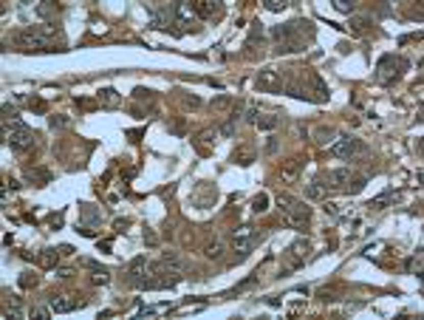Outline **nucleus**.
I'll return each instance as SVG.
<instances>
[{"mask_svg":"<svg viewBox=\"0 0 424 320\" xmlns=\"http://www.w3.org/2000/svg\"><path fill=\"white\" fill-rule=\"evenodd\" d=\"M277 204H280V210H283V218H286L289 227L305 230V224H309V218H311V207L309 204L300 201V198H294V196H289V193H280Z\"/></svg>","mask_w":424,"mask_h":320,"instance_id":"nucleus-1","label":"nucleus"},{"mask_svg":"<svg viewBox=\"0 0 424 320\" xmlns=\"http://www.w3.org/2000/svg\"><path fill=\"white\" fill-rule=\"evenodd\" d=\"M3 136H6V142L12 145L14 150H29V148H34V133H31V128H26L20 119H12V122L6 119Z\"/></svg>","mask_w":424,"mask_h":320,"instance_id":"nucleus-2","label":"nucleus"},{"mask_svg":"<svg viewBox=\"0 0 424 320\" xmlns=\"http://www.w3.org/2000/svg\"><path fill=\"white\" fill-rule=\"evenodd\" d=\"M261 238H263V235H261V233H254L252 227H246V224H243V227H238L235 233H232V249L238 253V261L246 258V255L252 253L254 246L261 244Z\"/></svg>","mask_w":424,"mask_h":320,"instance_id":"nucleus-3","label":"nucleus"},{"mask_svg":"<svg viewBox=\"0 0 424 320\" xmlns=\"http://www.w3.org/2000/svg\"><path fill=\"white\" fill-rule=\"evenodd\" d=\"M331 153L342 162H354L359 153H365V142L357 139V136H339V139L331 142Z\"/></svg>","mask_w":424,"mask_h":320,"instance_id":"nucleus-4","label":"nucleus"},{"mask_svg":"<svg viewBox=\"0 0 424 320\" xmlns=\"http://www.w3.org/2000/svg\"><path fill=\"white\" fill-rule=\"evenodd\" d=\"M399 68H407V62L396 54H385L379 60V65H376V71H379L376 77H379V82H390V80L399 77Z\"/></svg>","mask_w":424,"mask_h":320,"instance_id":"nucleus-5","label":"nucleus"},{"mask_svg":"<svg viewBox=\"0 0 424 320\" xmlns=\"http://www.w3.org/2000/svg\"><path fill=\"white\" fill-rule=\"evenodd\" d=\"M49 306H51V312H57V314H68V312H74V309L88 306V298H74V295H51V298H49Z\"/></svg>","mask_w":424,"mask_h":320,"instance_id":"nucleus-6","label":"nucleus"},{"mask_svg":"<svg viewBox=\"0 0 424 320\" xmlns=\"http://www.w3.org/2000/svg\"><path fill=\"white\" fill-rule=\"evenodd\" d=\"M283 85H286L283 77H280V71H274V68H261L257 77H254V88H257V91H280Z\"/></svg>","mask_w":424,"mask_h":320,"instance_id":"nucleus-7","label":"nucleus"},{"mask_svg":"<svg viewBox=\"0 0 424 320\" xmlns=\"http://www.w3.org/2000/svg\"><path fill=\"white\" fill-rule=\"evenodd\" d=\"M322 181H325L331 190H348V187H351V181H354V170H351V167H337V170L325 173V176H322Z\"/></svg>","mask_w":424,"mask_h":320,"instance_id":"nucleus-8","label":"nucleus"},{"mask_svg":"<svg viewBox=\"0 0 424 320\" xmlns=\"http://www.w3.org/2000/svg\"><path fill=\"white\" fill-rule=\"evenodd\" d=\"M305 80H309V85H311V91H309L311 102H328V99H331L328 85L322 82V77L317 74V71H309V74H305Z\"/></svg>","mask_w":424,"mask_h":320,"instance_id":"nucleus-9","label":"nucleus"},{"mask_svg":"<svg viewBox=\"0 0 424 320\" xmlns=\"http://www.w3.org/2000/svg\"><path fill=\"white\" fill-rule=\"evenodd\" d=\"M215 198H218V190H215V185H198V190L193 193V207L209 210L212 204H215Z\"/></svg>","mask_w":424,"mask_h":320,"instance_id":"nucleus-10","label":"nucleus"},{"mask_svg":"<svg viewBox=\"0 0 424 320\" xmlns=\"http://www.w3.org/2000/svg\"><path fill=\"white\" fill-rule=\"evenodd\" d=\"M145 272H147V258H145V255H136V258L127 264V281L139 289V283H142V278H145Z\"/></svg>","mask_w":424,"mask_h":320,"instance_id":"nucleus-11","label":"nucleus"},{"mask_svg":"<svg viewBox=\"0 0 424 320\" xmlns=\"http://www.w3.org/2000/svg\"><path fill=\"white\" fill-rule=\"evenodd\" d=\"M161 264L167 266V269H173V272H184V269H187V261H184V255L176 253V249H167V253H161Z\"/></svg>","mask_w":424,"mask_h":320,"instance_id":"nucleus-12","label":"nucleus"},{"mask_svg":"<svg viewBox=\"0 0 424 320\" xmlns=\"http://www.w3.org/2000/svg\"><path fill=\"white\" fill-rule=\"evenodd\" d=\"M331 193H334V190H331V187H328L322 179H314L309 187H305V196L314 198V201H325V198L331 196Z\"/></svg>","mask_w":424,"mask_h":320,"instance_id":"nucleus-13","label":"nucleus"},{"mask_svg":"<svg viewBox=\"0 0 424 320\" xmlns=\"http://www.w3.org/2000/svg\"><path fill=\"white\" fill-rule=\"evenodd\" d=\"M60 255H62L60 249H51V246H49V249H42V253L37 255V264H40L42 269H54L57 261H60Z\"/></svg>","mask_w":424,"mask_h":320,"instance_id":"nucleus-14","label":"nucleus"},{"mask_svg":"<svg viewBox=\"0 0 424 320\" xmlns=\"http://www.w3.org/2000/svg\"><path fill=\"white\" fill-rule=\"evenodd\" d=\"M193 12H198L201 17H212V14L221 12V3L218 0H198V3L193 6Z\"/></svg>","mask_w":424,"mask_h":320,"instance_id":"nucleus-15","label":"nucleus"},{"mask_svg":"<svg viewBox=\"0 0 424 320\" xmlns=\"http://www.w3.org/2000/svg\"><path fill=\"white\" fill-rule=\"evenodd\" d=\"M393 201H396V193H393V190H388V193H382V196L370 198V201H368V210H373V213H379V210L390 207V204H393Z\"/></svg>","mask_w":424,"mask_h":320,"instance_id":"nucleus-16","label":"nucleus"},{"mask_svg":"<svg viewBox=\"0 0 424 320\" xmlns=\"http://www.w3.org/2000/svg\"><path fill=\"white\" fill-rule=\"evenodd\" d=\"M85 266L93 272V283H108L110 281V269L102 264H97V261H85Z\"/></svg>","mask_w":424,"mask_h":320,"instance_id":"nucleus-17","label":"nucleus"},{"mask_svg":"<svg viewBox=\"0 0 424 320\" xmlns=\"http://www.w3.org/2000/svg\"><path fill=\"white\" fill-rule=\"evenodd\" d=\"M99 221H102V213L97 207H91V204H82V224L85 227H97Z\"/></svg>","mask_w":424,"mask_h":320,"instance_id":"nucleus-18","label":"nucleus"},{"mask_svg":"<svg viewBox=\"0 0 424 320\" xmlns=\"http://www.w3.org/2000/svg\"><path fill=\"white\" fill-rule=\"evenodd\" d=\"M254 125H257L261 130H274L280 125V113H257Z\"/></svg>","mask_w":424,"mask_h":320,"instance_id":"nucleus-19","label":"nucleus"},{"mask_svg":"<svg viewBox=\"0 0 424 320\" xmlns=\"http://www.w3.org/2000/svg\"><path fill=\"white\" fill-rule=\"evenodd\" d=\"M204 255H206V258H209V261H218L221 255H224V241H221V238L209 241V244L204 246Z\"/></svg>","mask_w":424,"mask_h":320,"instance_id":"nucleus-20","label":"nucleus"},{"mask_svg":"<svg viewBox=\"0 0 424 320\" xmlns=\"http://www.w3.org/2000/svg\"><path fill=\"white\" fill-rule=\"evenodd\" d=\"M99 102L108 105V108H116V105L122 102V97L113 91V88H102V91H99Z\"/></svg>","mask_w":424,"mask_h":320,"instance_id":"nucleus-21","label":"nucleus"},{"mask_svg":"<svg viewBox=\"0 0 424 320\" xmlns=\"http://www.w3.org/2000/svg\"><path fill=\"white\" fill-rule=\"evenodd\" d=\"M26 176H29L31 181H40V185H49V181H51V173L45 170V167H34V170L29 167V170H26Z\"/></svg>","mask_w":424,"mask_h":320,"instance_id":"nucleus-22","label":"nucleus"},{"mask_svg":"<svg viewBox=\"0 0 424 320\" xmlns=\"http://www.w3.org/2000/svg\"><path fill=\"white\" fill-rule=\"evenodd\" d=\"M297 173H300V159H289V162L283 165V179H286V181H294Z\"/></svg>","mask_w":424,"mask_h":320,"instance_id":"nucleus-23","label":"nucleus"},{"mask_svg":"<svg viewBox=\"0 0 424 320\" xmlns=\"http://www.w3.org/2000/svg\"><path fill=\"white\" fill-rule=\"evenodd\" d=\"M232 159H235L238 165H252V162H254V150L252 148H238Z\"/></svg>","mask_w":424,"mask_h":320,"instance_id":"nucleus-24","label":"nucleus"},{"mask_svg":"<svg viewBox=\"0 0 424 320\" xmlns=\"http://www.w3.org/2000/svg\"><path fill=\"white\" fill-rule=\"evenodd\" d=\"M263 40V26L261 23H252V31H249V40H246V49H252L254 43Z\"/></svg>","mask_w":424,"mask_h":320,"instance_id":"nucleus-25","label":"nucleus"},{"mask_svg":"<svg viewBox=\"0 0 424 320\" xmlns=\"http://www.w3.org/2000/svg\"><path fill=\"white\" fill-rule=\"evenodd\" d=\"M269 210V196L266 193H261V196L252 198V213H266Z\"/></svg>","mask_w":424,"mask_h":320,"instance_id":"nucleus-26","label":"nucleus"},{"mask_svg":"<svg viewBox=\"0 0 424 320\" xmlns=\"http://www.w3.org/2000/svg\"><path fill=\"white\" fill-rule=\"evenodd\" d=\"M334 136H337L334 128H317V142H322V145H331Z\"/></svg>","mask_w":424,"mask_h":320,"instance_id":"nucleus-27","label":"nucleus"},{"mask_svg":"<svg viewBox=\"0 0 424 320\" xmlns=\"http://www.w3.org/2000/svg\"><path fill=\"white\" fill-rule=\"evenodd\" d=\"M334 9H337V12H348L351 14L354 9H357V3H354V0H334Z\"/></svg>","mask_w":424,"mask_h":320,"instance_id":"nucleus-28","label":"nucleus"},{"mask_svg":"<svg viewBox=\"0 0 424 320\" xmlns=\"http://www.w3.org/2000/svg\"><path fill=\"white\" fill-rule=\"evenodd\" d=\"M229 105H232V99L226 97V94H221V97L212 99V108H215V111H224V108H229Z\"/></svg>","mask_w":424,"mask_h":320,"instance_id":"nucleus-29","label":"nucleus"},{"mask_svg":"<svg viewBox=\"0 0 424 320\" xmlns=\"http://www.w3.org/2000/svg\"><path fill=\"white\" fill-rule=\"evenodd\" d=\"M49 125L51 128H68V125H71V117H49Z\"/></svg>","mask_w":424,"mask_h":320,"instance_id":"nucleus-30","label":"nucleus"},{"mask_svg":"<svg viewBox=\"0 0 424 320\" xmlns=\"http://www.w3.org/2000/svg\"><path fill=\"white\" fill-rule=\"evenodd\" d=\"M289 6V0H266V9L269 12H283Z\"/></svg>","mask_w":424,"mask_h":320,"instance_id":"nucleus-31","label":"nucleus"},{"mask_svg":"<svg viewBox=\"0 0 424 320\" xmlns=\"http://www.w3.org/2000/svg\"><path fill=\"white\" fill-rule=\"evenodd\" d=\"M407 272H416V275L421 272V253H416V258L407 261Z\"/></svg>","mask_w":424,"mask_h":320,"instance_id":"nucleus-32","label":"nucleus"},{"mask_svg":"<svg viewBox=\"0 0 424 320\" xmlns=\"http://www.w3.org/2000/svg\"><path fill=\"white\" fill-rule=\"evenodd\" d=\"M54 12L57 9L51 6V3H40V6H37V14H40V17H54Z\"/></svg>","mask_w":424,"mask_h":320,"instance_id":"nucleus-33","label":"nucleus"},{"mask_svg":"<svg viewBox=\"0 0 424 320\" xmlns=\"http://www.w3.org/2000/svg\"><path fill=\"white\" fill-rule=\"evenodd\" d=\"M34 281H37V278L31 275V272H23V275H20V286H23V289H29V286H34Z\"/></svg>","mask_w":424,"mask_h":320,"instance_id":"nucleus-34","label":"nucleus"},{"mask_svg":"<svg viewBox=\"0 0 424 320\" xmlns=\"http://www.w3.org/2000/svg\"><path fill=\"white\" fill-rule=\"evenodd\" d=\"M51 314V306L49 309H42V306H37V309H31V317H37V320H45Z\"/></svg>","mask_w":424,"mask_h":320,"instance_id":"nucleus-35","label":"nucleus"},{"mask_svg":"<svg viewBox=\"0 0 424 320\" xmlns=\"http://www.w3.org/2000/svg\"><path fill=\"white\" fill-rule=\"evenodd\" d=\"M215 136H218V130H204V133H201V145H212Z\"/></svg>","mask_w":424,"mask_h":320,"instance_id":"nucleus-36","label":"nucleus"},{"mask_svg":"<svg viewBox=\"0 0 424 320\" xmlns=\"http://www.w3.org/2000/svg\"><path fill=\"white\" fill-rule=\"evenodd\" d=\"M181 102H184V108H201V99L198 97H184Z\"/></svg>","mask_w":424,"mask_h":320,"instance_id":"nucleus-37","label":"nucleus"},{"mask_svg":"<svg viewBox=\"0 0 424 320\" xmlns=\"http://www.w3.org/2000/svg\"><path fill=\"white\" fill-rule=\"evenodd\" d=\"M351 26H354V29H357V31L368 29V17H354V20H351Z\"/></svg>","mask_w":424,"mask_h":320,"instance_id":"nucleus-38","label":"nucleus"},{"mask_svg":"<svg viewBox=\"0 0 424 320\" xmlns=\"http://www.w3.org/2000/svg\"><path fill=\"white\" fill-rule=\"evenodd\" d=\"M54 272H57V278H71L74 275L71 266H54Z\"/></svg>","mask_w":424,"mask_h":320,"instance_id":"nucleus-39","label":"nucleus"},{"mask_svg":"<svg viewBox=\"0 0 424 320\" xmlns=\"http://www.w3.org/2000/svg\"><path fill=\"white\" fill-rule=\"evenodd\" d=\"M266 153H277V139H274V136H269V142H266Z\"/></svg>","mask_w":424,"mask_h":320,"instance_id":"nucleus-40","label":"nucleus"},{"mask_svg":"<svg viewBox=\"0 0 424 320\" xmlns=\"http://www.w3.org/2000/svg\"><path fill=\"white\" fill-rule=\"evenodd\" d=\"M325 213H328V216H339V204L328 201V204H325Z\"/></svg>","mask_w":424,"mask_h":320,"instance_id":"nucleus-41","label":"nucleus"},{"mask_svg":"<svg viewBox=\"0 0 424 320\" xmlns=\"http://www.w3.org/2000/svg\"><path fill=\"white\" fill-rule=\"evenodd\" d=\"M145 238H147V244H150V246H153V244H158V238H156V235H153V233H147Z\"/></svg>","mask_w":424,"mask_h":320,"instance_id":"nucleus-42","label":"nucleus"}]
</instances>
